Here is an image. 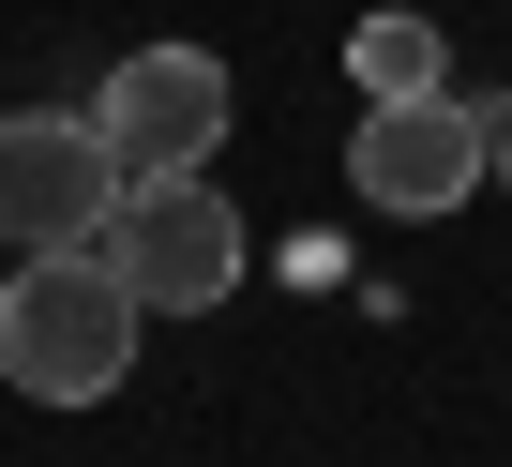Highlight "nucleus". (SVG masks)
<instances>
[{
    "label": "nucleus",
    "mask_w": 512,
    "mask_h": 467,
    "mask_svg": "<svg viewBox=\"0 0 512 467\" xmlns=\"http://www.w3.org/2000/svg\"><path fill=\"white\" fill-rule=\"evenodd\" d=\"M241 257H256V226L211 181H121V211H106V272L136 287V317H211L241 287Z\"/></svg>",
    "instance_id": "f03ea898"
},
{
    "label": "nucleus",
    "mask_w": 512,
    "mask_h": 467,
    "mask_svg": "<svg viewBox=\"0 0 512 467\" xmlns=\"http://www.w3.org/2000/svg\"><path fill=\"white\" fill-rule=\"evenodd\" d=\"M0 377L31 407H106L136 377V287L106 272V242L16 257V287H0Z\"/></svg>",
    "instance_id": "f257e3e1"
},
{
    "label": "nucleus",
    "mask_w": 512,
    "mask_h": 467,
    "mask_svg": "<svg viewBox=\"0 0 512 467\" xmlns=\"http://www.w3.org/2000/svg\"><path fill=\"white\" fill-rule=\"evenodd\" d=\"M347 76H362V106H422V91H452V46H437V16H362Z\"/></svg>",
    "instance_id": "423d86ee"
},
{
    "label": "nucleus",
    "mask_w": 512,
    "mask_h": 467,
    "mask_svg": "<svg viewBox=\"0 0 512 467\" xmlns=\"http://www.w3.org/2000/svg\"><path fill=\"white\" fill-rule=\"evenodd\" d=\"M106 211H121V151L91 106H16L0 121V242H106Z\"/></svg>",
    "instance_id": "7ed1b4c3"
},
{
    "label": "nucleus",
    "mask_w": 512,
    "mask_h": 467,
    "mask_svg": "<svg viewBox=\"0 0 512 467\" xmlns=\"http://www.w3.org/2000/svg\"><path fill=\"white\" fill-rule=\"evenodd\" d=\"M91 121H106L121 181H211V151H226V61L211 46H136L91 91Z\"/></svg>",
    "instance_id": "39448f33"
},
{
    "label": "nucleus",
    "mask_w": 512,
    "mask_h": 467,
    "mask_svg": "<svg viewBox=\"0 0 512 467\" xmlns=\"http://www.w3.org/2000/svg\"><path fill=\"white\" fill-rule=\"evenodd\" d=\"M497 196H512V91H497Z\"/></svg>",
    "instance_id": "0eeeda50"
},
{
    "label": "nucleus",
    "mask_w": 512,
    "mask_h": 467,
    "mask_svg": "<svg viewBox=\"0 0 512 467\" xmlns=\"http://www.w3.org/2000/svg\"><path fill=\"white\" fill-rule=\"evenodd\" d=\"M347 181H362L377 211L437 226V211H467V196L497 181V106H467V91H422V106H362V136H347Z\"/></svg>",
    "instance_id": "20e7f679"
}]
</instances>
